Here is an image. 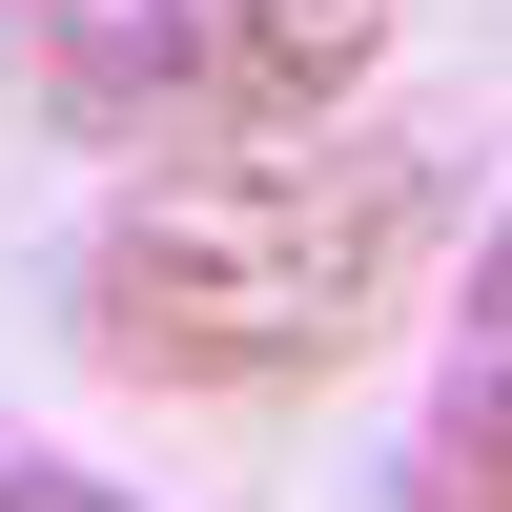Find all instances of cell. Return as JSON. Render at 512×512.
Masks as SVG:
<instances>
[{
	"label": "cell",
	"mask_w": 512,
	"mask_h": 512,
	"mask_svg": "<svg viewBox=\"0 0 512 512\" xmlns=\"http://www.w3.org/2000/svg\"><path fill=\"white\" fill-rule=\"evenodd\" d=\"M390 62V0H41V103L103 164H205L349 123V82Z\"/></svg>",
	"instance_id": "cell-2"
},
{
	"label": "cell",
	"mask_w": 512,
	"mask_h": 512,
	"mask_svg": "<svg viewBox=\"0 0 512 512\" xmlns=\"http://www.w3.org/2000/svg\"><path fill=\"white\" fill-rule=\"evenodd\" d=\"M410 512H512V205L472 246V328H451V390L410 431Z\"/></svg>",
	"instance_id": "cell-3"
},
{
	"label": "cell",
	"mask_w": 512,
	"mask_h": 512,
	"mask_svg": "<svg viewBox=\"0 0 512 512\" xmlns=\"http://www.w3.org/2000/svg\"><path fill=\"white\" fill-rule=\"evenodd\" d=\"M0 512H144V492H103V472H62V451H0Z\"/></svg>",
	"instance_id": "cell-4"
},
{
	"label": "cell",
	"mask_w": 512,
	"mask_h": 512,
	"mask_svg": "<svg viewBox=\"0 0 512 512\" xmlns=\"http://www.w3.org/2000/svg\"><path fill=\"white\" fill-rule=\"evenodd\" d=\"M451 246V164L410 123H287V144H205L82 226V349L123 390H328L410 328Z\"/></svg>",
	"instance_id": "cell-1"
}]
</instances>
